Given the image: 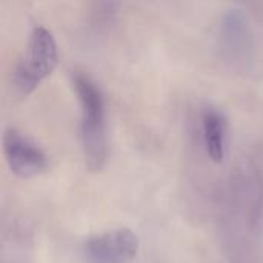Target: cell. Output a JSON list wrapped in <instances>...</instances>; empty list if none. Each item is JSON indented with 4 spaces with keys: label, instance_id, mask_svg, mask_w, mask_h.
<instances>
[{
    "label": "cell",
    "instance_id": "1",
    "mask_svg": "<svg viewBox=\"0 0 263 263\" xmlns=\"http://www.w3.org/2000/svg\"><path fill=\"white\" fill-rule=\"evenodd\" d=\"M72 86L76 89L82 108L80 142L85 163L89 171L99 173L103 170L108 160L103 96L94 80L83 72H76L72 76Z\"/></svg>",
    "mask_w": 263,
    "mask_h": 263
},
{
    "label": "cell",
    "instance_id": "2",
    "mask_svg": "<svg viewBox=\"0 0 263 263\" xmlns=\"http://www.w3.org/2000/svg\"><path fill=\"white\" fill-rule=\"evenodd\" d=\"M59 63V51L54 35L45 26H35L29 35L23 59L12 72L14 88L23 94H31L45 79H48Z\"/></svg>",
    "mask_w": 263,
    "mask_h": 263
},
{
    "label": "cell",
    "instance_id": "3",
    "mask_svg": "<svg viewBox=\"0 0 263 263\" xmlns=\"http://www.w3.org/2000/svg\"><path fill=\"white\" fill-rule=\"evenodd\" d=\"M137 251L139 239L128 228L92 236L82 247V256L86 263H131Z\"/></svg>",
    "mask_w": 263,
    "mask_h": 263
},
{
    "label": "cell",
    "instance_id": "4",
    "mask_svg": "<svg viewBox=\"0 0 263 263\" xmlns=\"http://www.w3.org/2000/svg\"><path fill=\"white\" fill-rule=\"evenodd\" d=\"M3 153L9 170L22 179L39 176L48 166L45 151L15 128H8L5 131Z\"/></svg>",
    "mask_w": 263,
    "mask_h": 263
},
{
    "label": "cell",
    "instance_id": "5",
    "mask_svg": "<svg viewBox=\"0 0 263 263\" xmlns=\"http://www.w3.org/2000/svg\"><path fill=\"white\" fill-rule=\"evenodd\" d=\"M203 145L214 163H222L228 148V125L225 116L216 108H206L202 114Z\"/></svg>",
    "mask_w": 263,
    "mask_h": 263
},
{
    "label": "cell",
    "instance_id": "6",
    "mask_svg": "<svg viewBox=\"0 0 263 263\" xmlns=\"http://www.w3.org/2000/svg\"><path fill=\"white\" fill-rule=\"evenodd\" d=\"M248 23L242 11H230L222 22V42L227 51L234 55L243 54L248 48Z\"/></svg>",
    "mask_w": 263,
    "mask_h": 263
}]
</instances>
